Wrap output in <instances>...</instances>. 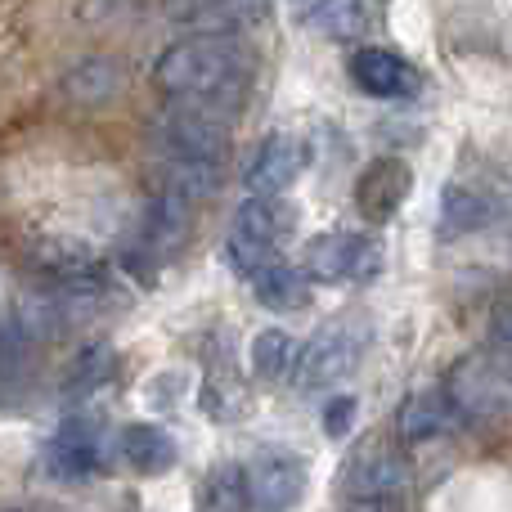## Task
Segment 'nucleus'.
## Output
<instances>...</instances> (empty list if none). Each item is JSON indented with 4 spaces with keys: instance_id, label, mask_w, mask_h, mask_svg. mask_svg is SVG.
I'll return each instance as SVG.
<instances>
[{
    "instance_id": "obj_5",
    "label": "nucleus",
    "mask_w": 512,
    "mask_h": 512,
    "mask_svg": "<svg viewBox=\"0 0 512 512\" xmlns=\"http://www.w3.org/2000/svg\"><path fill=\"white\" fill-rule=\"evenodd\" d=\"M445 400L468 418L512 414V369L499 364L495 355H468V360H459L450 369Z\"/></svg>"
},
{
    "instance_id": "obj_2",
    "label": "nucleus",
    "mask_w": 512,
    "mask_h": 512,
    "mask_svg": "<svg viewBox=\"0 0 512 512\" xmlns=\"http://www.w3.org/2000/svg\"><path fill=\"white\" fill-rule=\"evenodd\" d=\"M292 239H297V207L283 203V198H248L234 216L225 256L239 274L256 279L270 265H283V252Z\"/></svg>"
},
{
    "instance_id": "obj_7",
    "label": "nucleus",
    "mask_w": 512,
    "mask_h": 512,
    "mask_svg": "<svg viewBox=\"0 0 512 512\" xmlns=\"http://www.w3.org/2000/svg\"><path fill=\"white\" fill-rule=\"evenodd\" d=\"M248 495L256 512H288L306 495V463L288 450H270L248 468Z\"/></svg>"
},
{
    "instance_id": "obj_21",
    "label": "nucleus",
    "mask_w": 512,
    "mask_h": 512,
    "mask_svg": "<svg viewBox=\"0 0 512 512\" xmlns=\"http://www.w3.org/2000/svg\"><path fill=\"white\" fill-rule=\"evenodd\" d=\"M490 216H495V207H490V198H481L477 189L445 185V194H441V221H445V230L472 234V230H481V225H490Z\"/></svg>"
},
{
    "instance_id": "obj_25",
    "label": "nucleus",
    "mask_w": 512,
    "mask_h": 512,
    "mask_svg": "<svg viewBox=\"0 0 512 512\" xmlns=\"http://www.w3.org/2000/svg\"><path fill=\"white\" fill-rule=\"evenodd\" d=\"M351 423H355V396H337V400H328V409H324V432L337 441V436L351 432Z\"/></svg>"
},
{
    "instance_id": "obj_14",
    "label": "nucleus",
    "mask_w": 512,
    "mask_h": 512,
    "mask_svg": "<svg viewBox=\"0 0 512 512\" xmlns=\"http://www.w3.org/2000/svg\"><path fill=\"white\" fill-rule=\"evenodd\" d=\"M158 185L162 198L194 207L221 189V162H180V158H158Z\"/></svg>"
},
{
    "instance_id": "obj_8",
    "label": "nucleus",
    "mask_w": 512,
    "mask_h": 512,
    "mask_svg": "<svg viewBox=\"0 0 512 512\" xmlns=\"http://www.w3.org/2000/svg\"><path fill=\"white\" fill-rule=\"evenodd\" d=\"M306 171V144L297 135H270L256 144L248 162V189L256 198H283V189H292Z\"/></svg>"
},
{
    "instance_id": "obj_9",
    "label": "nucleus",
    "mask_w": 512,
    "mask_h": 512,
    "mask_svg": "<svg viewBox=\"0 0 512 512\" xmlns=\"http://www.w3.org/2000/svg\"><path fill=\"white\" fill-rule=\"evenodd\" d=\"M351 81L373 99H414L418 86H423V72L409 59H400L396 50H360L351 59Z\"/></svg>"
},
{
    "instance_id": "obj_22",
    "label": "nucleus",
    "mask_w": 512,
    "mask_h": 512,
    "mask_svg": "<svg viewBox=\"0 0 512 512\" xmlns=\"http://www.w3.org/2000/svg\"><path fill=\"white\" fill-rule=\"evenodd\" d=\"M185 225H189V207L158 194L149 203V216H144V243L153 252H171L180 243V234H185Z\"/></svg>"
},
{
    "instance_id": "obj_1",
    "label": "nucleus",
    "mask_w": 512,
    "mask_h": 512,
    "mask_svg": "<svg viewBox=\"0 0 512 512\" xmlns=\"http://www.w3.org/2000/svg\"><path fill=\"white\" fill-rule=\"evenodd\" d=\"M252 81V54L234 36H185L158 59V86L176 99H212L239 113Z\"/></svg>"
},
{
    "instance_id": "obj_13",
    "label": "nucleus",
    "mask_w": 512,
    "mask_h": 512,
    "mask_svg": "<svg viewBox=\"0 0 512 512\" xmlns=\"http://www.w3.org/2000/svg\"><path fill=\"white\" fill-rule=\"evenodd\" d=\"M382 14V0H315L306 9V23L315 32L333 36V41H355V36L373 32Z\"/></svg>"
},
{
    "instance_id": "obj_11",
    "label": "nucleus",
    "mask_w": 512,
    "mask_h": 512,
    "mask_svg": "<svg viewBox=\"0 0 512 512\" xmlns=\"http://www.w3.org/2000/svg\"><path fill=\"white\" fill-rule=\"evenodd\" d=\"M409 189H414V171L400 158H378L355 180V207H360L369 221H391V216L400 212V203L409 198Z\"/></svg>"
},
{
    "instance_id": "obj_23",
    "label": "nucleus",
    "mask_w": 512,
    "mask_h": 512,
    "mask_svg": "<svg viewBox=\"0 0 512 512\" xmlns=\"http://www.w3.org/2000/svg\"><path fill=\"white\" fill-rule=\"evenodd\" d=\"M292 360H297V346L283 328H261L252 337V373L261 382H279L292 369Z\"/></svg>"
},
{
    "instance_id": "obj_15",
    "label": "nucleus",
    "mask_w": 512,
    "mask_h": 512,
    "mask_svg": "<svg viewBox=\"0 0 512 512\" xmlns=\"http://www.w3.org/2000/svg\"><path fill=\"white\" fill-rule=\"evenodd\" d=\"M122 459L131 463L135 472H144V477H158V472H171L180 459V445L171 432H162V427L153 423H131L122 432Z\"/></svg>"
},
{
    "instance_id": "obj_17",
    "label": "nucleus",
    "mask_w": 512,
    "mask_h": 512,
    "mask_svg": "<svg viewBox=\"0 0 512 512\" xmlns=\"http://www.w3.org/2000/svg\"><path fill=\"white\" fill-rule=\"evenodd\" d=\"M194 512H252L248 472L239 463H216L194 490Z\"/></svg>"
},
{
    "instance_id": "obj_12",
    "label": "nucleus",
    "mask_w": 512,
    "mask_h": 512,
    "mask_svg": "<svg viewBox=\"0 0 512 512\" xmlns=\"http://www.w3.org/2000/svg\"><path fill=\"white\" fill-rule=\"evenodd\" d=\"M346 481H351V495L355 499H396L400 486H405V463H400V454L391 450V445L369 441L351 459Z\"/></svg>"
},
{
    "instance_id": "obj_19",
    "label": "nucleus",
    "mask_w": 512,
    "mask_h": 512,
    "mask_svg": "<svg viewBox=\"0 0 512 512\" xmlns=\"http://www.w3.org/2000/svg\"><path fill=\"white\" fill-rule=\"evenodd\" d=\"M450 414H454V405L445 400V391H414V396L400 405L396 427H400L405 441L423 445V441H432V436H441L445 427H450Z\"/></svg>"
},
{
    "instance_id": "obj_20",
    "label": "nucleus",
    "mask_w": 512,
    "mask_h": 512,
    "mask_svg": "<svg viewBox=\"0 0 512 512\" xmlns=\"http://www.w3.org/2000/svg\"><path fill=\"white\" fill-rule=\"evenodd\" d=\"M32 256H36V265H41L45 274H59L63 283L90 274V261H95L86 243L68 239V234H45V239H36L32 243Z\"/></svg>"
},
{
    "instance_id": "obj_27",
    "label": "nucleus",
    "mask_w": 512,
    "mask_h": 512,
    "mask_svg": "<svg viewBox=\"0 0 512 512\" xmlns=\"http://www.w3.org/2000/svg\"><path fill=\"white\" fill-rule=\"evenodd\" d=\"M351 512H400L396 499H355Z\"/></svg>"
},
{
    "instance_id": "obj_26",
    "label": "nucleus",
    "mask_w": 512,
    "mask_h": 512,
    "mask_svg": "<svg viewBox=\"0 0 512 512\" xmlns=\"http://www.w3.org/2000/svg\"><path fill=\"white\" fill-rule=\"evenodd\" d=\"M495 342L512 355V306H508V310H499V319H495Z\"/></svg>"
},
{
    "instance_id": "obj_16",
    "label": "nucleus",
    "mask_w": 512,
    "mask_h": 512,
    "mask_svg": "<svg viewBox=\"0 0 512 512\" xmlns=\"http://www.w3.org/2000/svg\"><path fill=\"white\" fill-rule=\"evenodd\" d=\"M99 463V427L90 418H68V423L54 432L50 445V468L63 477H81Z\"/></svg>"
},
{
    "instance_id": "obj_4",
    "label": "nucleus",
    "mask_w": 512,
    "mask_h": 512,
    "mask_svg": "<svg viewBox=\"0 0 512 512\" xmlns=\"http://www.w3.org/2000/svg\"><path fill=\"white\" fill-rule=\"evenodd\" d=\"M364 355V328L355 319H333L324 324L297 355V387L301 391H319L342 382L346 373L360 364Z\"/></svg>"
},
{
    "instance_id": "obj_3",
    "label": "nucleus",
    "mask_w": 512,
    "mask_h": 512,
    "mask_svg": "<svg viewBox=\"0 0 512 512\" xmlns=\"http://www.w3.org/2000/svg\"><path fill=\"white\" fill-rule=\"evenodd\" d=\"M234 108L212 99H176L167 113L153 122V144L162 158L180 162H225Z\"/></svg>"
},
{
    "instance_id": "obj_18",
    "label": "nucleus",
    "mask_w": 512,
    "mask_h": 512,
    "mask_svg": "<svg viewBox=\"0 0 512 512\" xmlns=\"http://www.w3.org/2000/svg\"><path fill=\"white\" fill-rule=\"evenodd\" d=\"M252 297L265 310L292 315V310L310 306V279H306V270H292V265H270V270H261L252 279Z\"/></svg>"
},
{
    "instance_id": "obj_10",
    "label": "nucleus",
    "mask_w": 512,
    "mask_h": 512,
    "mask_svg": "<svg viewBox=\"0 0 512 512\" xmlns=\"http://www.w3.org/2000/svg\"><path fill=\"white\" fill-rule=\"evenodd\" d=\"M171 14L194 27V36H234L270 18V0H176Z\"/></svg>"
},
{
    "instance_id": "obj_6",
    "label": "nucleus",
    "mask_w": 512,
    "mask_h": 512,
    "mask_svg": "<svg viewBox=\"0 0 512 512\" xmlns=\"http://www.w3.org/2000/svg\"><path fill=\"white\" fill-rule=\"evenodd\" d=\"M306 270L324 283H373L382 274V248L351 230L319 234L306 248Z\"/></svg>"
},
{
    "instance_id": "obj_24",
    "label": "nucleus",
    "mask_w": 512,
    "mask_h": 512,
    "mask_svg": "<svg viewBox=\"0 0 512 512\" xmlns=\"http://www.w3.org/2000/svg\"><path fill=\"white\" fill-rule=\"evenodd\" d=\"M108 373H113V351H108V346H90V351H81L77 369L68 373V396H86V391L104 387Z\"/></svg>"
}]
</instances>
